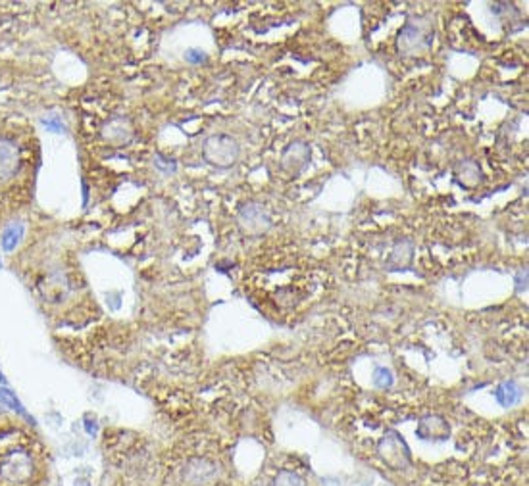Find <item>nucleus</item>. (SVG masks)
<instances>
[{"instance_id": "2", "label": "nucleus", "mask_w": 529, "mask_h": 486, "mask_svg": "<svg viewBox=\"0 0 529 486\" xmlns=\"http://www.w3.org/2000/svg\"><path fill=\"white\" fill-rule=\"evenodd\" d=\"M239 156H241V145L237 143V138L227 133L210 135L202 143L204 162L216 170H231L235 163L239 162Z\"/></svg>"}, {"instance_id": "13", "label": "nucleus", "mask_w": 529, "mask_h": 486, "mask_svg": "<svg viewBox=\"0 0 529 486\" xmlns=\"http://www.w3.org/2000/svg\"><path fill=\"white\" fill-rule=\"evenodd\" d=\"M185 62H189V64H195V66H199V64H204V62L208 60V56H206V52L200 51V48H187L185 51Z\"/></svg>"}, {"instance_id": "9", "label": "nucleus", "mask_w": 529, "mask_h": 486, "mask_svg": "<svg viewBox=\"0 0 529 486\" xmlns=\"http://www.w3.org/2000/svg\"><path fill=\"white\" fill-rule=\"evenodd\" d=\"M449 435H451L449 423L439 415L424 417L418 426V436L425 438V440H445V438H449Z\"/></svg>"}, {"instance_id": "8", "label": "nucleus", "mask_w": 529, "mask_h": 486, "mask_svg": "<svg viewBox=\"0 0 529 486\" xmlns=\"http://www.w3.org/2000/svg\"><path fill=\"white\" fill-rule=\"evenodd\" d=\"M454 179L460 187L476 188L483 181V171L476 160H462L454 165Z\"/></svg>"}, {"instance_id": "12", "label": "nucleus", "mask_w": 529, "mask_h": 486, "mask_svg": "<svg viewBox=\"0 0 529 486\" xmlns=\"http://www.w3.org/2000/svg\"><path fill=\"white\" fill-rule=\"evenodd\" d=\"M373 384L377 388H389L393 384V373H391L387 367H375L373 371Z\"/></svg>"}, {"instance_id": "1", "label": "nucleus", "mask_w": 529, "mask_h": 486, "mask_svg": "<svg viewBox=\"0 0 529 486\" xmlns=\"http://www.w3.org/2000/svg\"><path fill=\"white\" fill-rule=\"evenodd\" d=\"M435 37L433 17L425 16L408 17L406 24L400 27L397 35V51L404 58H416L431 51Z\"/></svg>"}, {"instance_id": "17", "label": "nucleus", "mask_w": 529, "mask_h": 486, "mask_svg": "<svg viewBox=\"0 0 529 486\" xmlns=\"http://www.w3.org/2000/svg\"><path fill=\"white\" fill-rule=\"evenodd\" d=\"M526 285H528V273H526V271H520V273H518V292L526 290Z\"/></svg>"}, {"instance_id": "15", "label": "nucleus", "mask_w": 529, "mask_h": 486, "mask_svg": "<svg viewBox=\"0 0 529 486\" xmlns=\"http://www.w3.org/2000/svg\"><path fill=\"white\" fill-rule=\"evenodd\" d=\"M0 400L6 402L8 406H12L14 410H18L19 413H24V408L19 406V402L16 400V396H14V394H10L8 390H0Z\"/></svg>"}, {"instance_id": "14", "label": "nucleus", "mask_w": 529, "mask_h": 486, "mask_svg": "<svg viewBox=\"0 0 529 486\" xmlns=\"http://www.w3.org/2000/svg\"><path fill=\"white\" fill-rule=\"evenodd\" d=\"M154 165H156L158 170L164 171V173H174L175 171L174 160H165V158H162L160 154H156V156H154Z\"/></svg>"}, {"instance_id": "16", "label": "nucleus", "mask_w": 529, "mask_h": 486, "mask_svg": "<svg viewBox=\"0 0 529 486\" xmlns=\"http://www.w3.org/2000/svg\"><path fill=\"white\" fill-rule=\"evenodd\" d=\"M43 123L46 125L48 129H53V131H60L62 129V123L58 120L54 121L53 118H46V120H43Z\"/></svg>"}, {"instance_id": "5", "label": "nucleus", "mask_w": 529, "mask_h": 486, "mask_svg": "<svg viewBox=\"0 0 529 486\" xmlns=\"http://www.w3.org/2000/svg\"><path fill=\"white\" fill-rule=\"evenodd\" d=\"M135 137V129L129 118L125 116H116L112 120H108L102 127V138L108 145L112 146H125L129 145Z\"/></svg>"}, {"instance_id": "3", "label": "nucleus", "mask_w": 529, "mask_h": 486, "mask_svg": "<svg viewBox=\"0 0 529 486\" xmlns=\"http://www.w3.org/2000/svg\"><path fill=\"white\" fill-rule=\"evenodd\" d=\"M237 225L244 237H262L271 229V213L262 202L249 200L239 206Z\"/></svg>"}, {"instance_id": "6", "label": "nucleus", "mask_w": 529, "mask_h": 486, "mask_svg": "<svg viewBox=\"0 0 529 486\" xmlns=\"http://www.w3.org/2000/svg\"><path fill=\"white\" fill-rule=\"evenodd\" d=\"M414 254H416V246L410 239L399 240L393 250H391L389 258L385 260V269L387 271H406L412 267L414 262Z\"/></svg>"}, {"instance_id": "11", "label": "nucleus", "mask_w": 529, "mask_h": 486, "mask_svg": "<svg viewBox=\"0 0 529 486\" xmlns=\"http://www.w3.org/2000/svg\"><path fill=\"white\" fill-rule=\"evenodd\" d=\"M21 237H24V225L14 223V225L6 227L4 233H2V246H4V250H8V252L14 250L19 244Z\"/></svg>"}, {"instance_id": "10", "label": "nucleus", "mask_w": 529, "mask_h": 486, "mask_svg": "<svg viewBox=\"0 0 529 486\" xmlns=\"http://www.w3.org/2000/svg\"><path fill=\"white\" fill-rule=\"evenodd\" d=\"M521 396H523V390H521L520 384L514 383V381H504L494 390V398L499 400L503 408H510L514 404H518L521 400Z\"/></svg>"}, {"instance_id": "7", "label": "nucleus", "mask_w": 529, "mask_h": 486, "mask_svg": "<svg viewBox=\"0 0 529 486\" xmlns=\"http://www.w3.org/2000/svg\"><path fill=\"white\" fill-rule=\"evenodd\" d=\"M19 168V150L10 138H0V181H8Z\"/></svg>"}, {"instance_id": "4", "label": "nucleus", "mask_w": 529, "mask_h": 486, "mask_svg": "<svg viewBox=\"0 0 529 486\" xmlns=\"http://www.w3.org/2000/svg\"><path fill=\"white\" fill-rule=\"evenodd\" d=\"M312 160V146L303 138H296L283 148L279 158V168L289 177H301Z\"/></svg>"}]
</instances>
